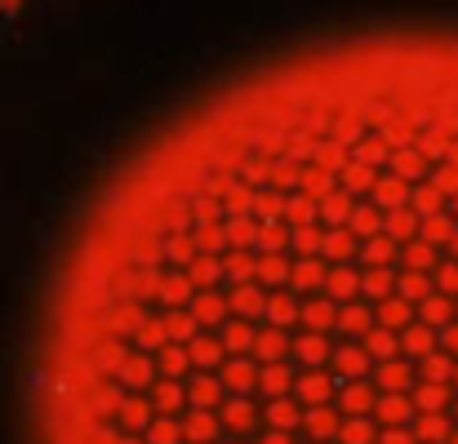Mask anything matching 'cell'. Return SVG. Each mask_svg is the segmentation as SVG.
Masks as SVG:
<instances>
[{"label": "cell", "instance_id": "1", "mask_svg": "<svg viewBox=\"0 0 458 444\" xmlns=\"http://www.w3.org/2000/svg\"><path fill=\"white\" fill-rule=\"evenodd\" d=\"M40 444H458V36L272 63L72 240Z\"/></svg>", "mask_w": 458, "mask_h": 444}]
</instances>
